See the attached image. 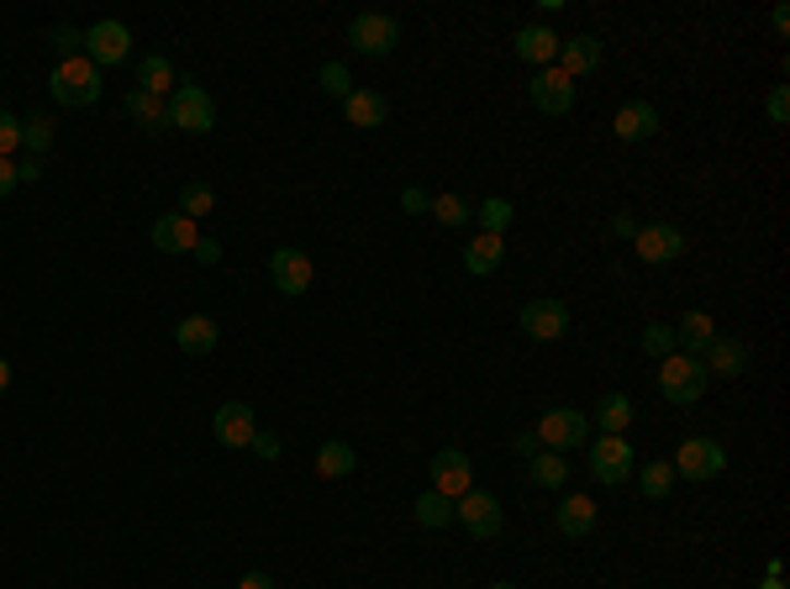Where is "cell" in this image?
<instances>
[{"label": "cell", "instance_id": "8fae6325", "mask_svg": "<svg viewBox=\"0 0 790 589\" xmlns=\"http://www.w3.org/2000/svg\"><path fill=\"white\" fill-rule=\"evenodd\" d=\"M517 322L532 342H559V337L570 332V305H564V300H527Z\"/></svg>", "mask_w": 790, "mask_h": 589}, {"label": "cell", "instance_id": "7c38bea8", "mask_svg": "<svg viewBox=\"0 0 790 589\" xmlns=\"http://www.w3.org/2000/svg\"><path fill=\"white\" fill-rule=\"evenodd\" d=\"M590 473H596L601 484H627V479H633V442L627 437L590 442Z\"/></svg>", "mask_w": 790, "mask_h": 589}, {"label": "cell", "instance_id": "e575fe53", "mask_svg": "<svg viewBox=\"0 0 790 589\" xmlns=\"http://www.w3.org/2000/svg\"><path fill=\"white\" fill-rule=\"evenodd\" d=\"M206 211H216V190H212V184H184V190H180V216L201 221Z\"/></svg>", "mask_w": 790, "mask_h": 589}, {"label": "cell", "instance_id": "ee69618b", "mask_svg": "<svg viewBox=\"0 0 790 589\" xmlns=\"http://www.w3.org/2000/svg\"><path fill=\"white\" fill-rule=\"evenodd\" d=\"M512 453H517V458H538V453H543V442L532 437V432H517V437H512Z\"/></svg>", "mask_w": 790, "mask_h": 589}, {"label": "cell", "instance_id": "f907efd6", "mask_svg": "<svg viewBox=\"0 0 790 589\" xmlns=\"http://www.w3.org/2000/svg\"><path fill=\"white\" fill-rule=\"evenodd\" d=\"M769 22H775V32L786 37V27H790V11H786V5H775V16H769Z\"/></svg>", "mask_w": 790, "mask_h": 589}, {"label": "cell", "instance_id": "603a6c76", "mask_svg": "<svg viewBox=\"0 0 790 589\" xmlns=\"http://www.w3.org/2000/svg\"><path fill=\"white\" fill-rule=\"evenodd\" d=\"M506 264V237H490L480 232L469 248H464V274H475V279H486V274H495V268Z\"/></svg>", "mask_w": 790, "mask_h": 589}, {"label": "cell", "instance_id": "8992f818", "mask_svg": "<svg viewBox=\"0 0 790 589\" xmlns=\"http://www.w3.org/2000/svg\"><path fill=\"white\" fill-rule=\"evenodd\" d=\"M348 48H354V53H369V59H391L395 48H400L395 16H380V11L354 16V22H348Z\"/></svg>", "mask_w": 790, "mask_h": 589}, {"label": "cell", "instance_id": "f5cc1de1", "mask_svg": "<svg viewBox=\"0 0 790 589\" xmlns=\"http://www.w3.org/2000/svg\"><path fill=\"white\" fill-rule=\"evenodd\" d=\"M764 589H786V585H780V579H764Z\"/></svg>", "mask_w": 790, "mask_h": 589}, {"label": "cell", "instance_id": "74e56055", "mask_svg": "<svg viewBox=\"0 0 790 589\" xmlns=\"http://www.w3.org/2000/svg\"><path fill=\"white\" fill-rule=\"evenodd\" d=\"M316 80H322V89H327L333 100H348V95H354V74H348V63H322Z\"/></svg>", "mask_w": 790, "mask_h": 589}, {"label": "cell", "instance_id": "7a4b0ae2", "mask_svg": "<svg viewBox=\"0 0 790 589\" xmlns=\"http://www.w3.org/2000/svg\"><path fill=\"white\" fill-rule=\"evenodd\" d=\"M706 369H701V358H685V353H669L665 369H659V395H665L669 406H696L701 395H706Z\"/></svg>", "mask_w": 790, "mask_h": 589}, {"label": "cell", "instance_id": "60d3db41", "mask_svg": "<svg viewBox=\"0 0 790 589\" xmlns=\"http://www.w3.org/2000/svg\"><path fill=\"white\" fill-rule=\"evenodd\" d=\"M764 117L775 121V127H786V121H790V89H786V85L769 89V100H764Z\"/></svg>", "mask_w": 790, "mask_h": 589}, {"label": "cell", "instance_id": "ac0fdd59", "mask_svg": "<svg viewBox=\"0 0 790 589\" xmlns=\"http://www.w3.org/2000/svg\"><path fill=\"white\" fill-rule=\"evenodd\" d=\"M195 242H201V227L190 216H180V211H169V216L153 221V248L158 253H195Z\"/></svg>", "mask_w": 790, "mask_h": 589}, {"label": "cell", "instance_id": "cb8c5ba5", "mask_svg": "<svg viewBox=\"0 0 790 589\" xmlns=\"http://www.w3.org/2000/svg\"><path fill=\"white\" fill-rule=\"evenodd\" d=\"M175 342H180V353L190 358H206L216 353V342H222V332H216L212 316H184L180 326H175Z\"/></svg>", "mask_w": 790, "mask_h": 589}, {"label": "cell", "instance_id": "2e32d148", "mask_svg": "<svg viewBox=\"0 0 790 589\" xmlns=\"http://www.w3.org/2000/svg\"><path fill=\"white\" fill-rule=\"evenodd\" d=\"M553 69H559V74H570V80H579V74H596V69H601V37H590V32L564 37V43H559V59H553Z\"/></svg>", "mask_w": 790, "mask_h": 589}, {"label": "cell", "instance_id": "4dcf8cb0", "mask_svg": "<svg viewBox=\"0 0 790 589\" xmlns=\"http://www.w3.org/2000/svg\"><path fill=\"white\" fill-rule=\"evenodd\" d=\"M638 490H643V501H665L669 490H674V464H669V458L643 464V469H638Z\"/></svg>", "mask_w": 790, "mask_h": 589}, {"label": "cell", "instance_id": "681fc988", "mask_svg": "<svg viewBox=\"0 0 790 589\" xmlns=\"http://www.w3.org/2000/svg\"><path fill=\"white\" fill-rule=\"evenodd\" d=\"M238 589H274V579H270V574H243V579H238Z\"/></svg>", "mask_w": 790, "mask_h": 589}, {"label": "cell", "instance_id": "5b68a950", "mask_svg": "<svg viewBox=\"0 0 790 589\" xmlns=\"http://www.w3.org/2000/svg\"><path fill=\"white\" fill-rule=\"evenodd\" d=\"M169 127H180L190 137H206L216 127V100L201 85H175V95H169Z\"/></svg>", "mask_w": 790, "mask_h": 589}, {"label": "cell", "instance_id": "3957f363", "mask_svg": "<svg viewBox=\"0 0 790 589\" xmlns=\"http://www.w3.org/2000/svg\"><path fill=\"white\" fill-rule=\"evenodd\" d=\"M669 464H674V479L706 484V479H717V473L728 469V453H722V442L717 437H685Z\"/></svg>", "mask_w": 790, "mask_h": 589}, {"label": "cell", "instance_id": "d6986e66", "mask_svg": "<svg viewBox=\"0 0 790 589\" xmlns=\"http://www.w3.org/2000/svg\"><path fill=\"white\" fill-rule=\"evenodd\" d=\"M559 32L543 27V22H532V27H517V37H512V48H517L522 63H538V69H548V63L559 59Z\"/></svg>", "mask_w": 790, "mask_h": 589}, {"label": "cell", "instance_id": "d590c367", "mask_svg": "<svg viewBox=\"0 0 790 589\" xmlns=\"http://www.w3.org/2000/svg\"><path fill=\"white\" fill-rule=\"evenodd\" d=\"M475 216H480V232L490 237H506V227H512V201H486V206H475Z\"/></svg>", "mask_w": 790, "mask_h": 589}, {"label": "cell", "instance_id": "5bb4252c", "mask_svg": "<svg viewBox=\"0 0 790 589\" xmlns=\"http://www.w3.org/2000/svg\"><path fill=\"white\" fill-rule=\"evenodd\" d=\"M633 248H638L643 264H669V259L685 253V232H680L674 221H648V227H638Z\"/></svg>", "mask_w": 790, "mask_h": 589}, {"label": "cell", "instance_id": "7bdbcfd3", "mask_svg": "<svg viewBox=\"0 0 790 589\" xmlns=\"http://www.w3.org/2000/svg\"><path fill=\"white\" fill-rule=\"evenodd\" d=\"M248 447H253V453H259V458H279V437H274V432H253V442H248Z\"/></svg>", "mask_w": 790, "mask_h": 589}, {"label": "cell", "instance_id": "db71d44e", "mask_svg": "<svg viewBox=\"0 0 790 589\" xmlns=\"http://www.w3.org/2000/svg\"><path fill=\"white\" fill-rule=\"evenodd\" d=\"M490 589H517V585H506V579H501V585H490Z\"/></svg>", "mask_w": 790, "mask_h": 589}, {"label": "cell", "instance_id": "7dc6e473", "mask_svg": "<svg viewBox=\"0 0 790 589\" xmlns=\"http://www.w3.org/2000/svg\"><path fill=\"white\" fill-rule=\"evenodd\" d=\"M11 190H16V164H11V158H0V201H5Z\"/></svg>", "mask_w": 790, "mask_h": 589}, {"label": "cell", "instance_id": "b9f144b4", "mask_svg": "<svg viewBox=\"0 0 790 589\" xmlns=\"http://www.w3.org/2000/svg\"><path fill=\"white\" fill-rule=\"evenodd\" d=\"M400 211H411V216H427V211H432V195H427L422 184H406V190H400Z\"/></svg>", "mask_w": 790, "mask_h": 589}, {"label": "cell", "instance_id": "816d5d0a", "mask_svg": "<svg viewBox=\"0 0 790 589\" xmlns=\"http://www.w3.org/2000/svg\"><path fill=\"white\" fill-rule=\"evenodd\" d=\"M5 389H11V363L0 358V395H5Z\"/></svg>", "mask_w": 790, "mask_h": 589}, {"label": "cell", "instance_id": "277c9868", "mask_svg": "<svg viewBox=\"0 0 790 589\" xmlns=\"http://www.w3.org/2000/svg\"><path fill=\"white\" fill-rule=\"evenodd\" d=\"M532 437L543 442L548 453H570V447H585V442H590V416L575 411V406L543 411V421L532 426Z\"/></svg>", "mask_w": 790, "mask_h": 589}, {"label": "cell", "instance_id": "4316f807", "mask_svg": "<svg viewBox=\"0 0 790 589\" xmlns=\"http://www.w3.org/2000/svg\"><path fill=\"white\" fill-rule=\"evenodd\" d=\"M559 531H564L570 542L596 531V505H590V495H570V501L559 505Z\"/></svg>", "mask_w": 790, "mask_h": 589}, {"label": "cell", "instance_id": "8d00e7d4", "mask_svg": "<svg viewBox=\"0 0 790 589\" xmlns=\"http://www.w3.org/2000/svg\"><path fill=\"white\" fill-rule=\"evenodd\" d=\"M643 353H654V358L680 353V342H674V326H665V322H648V326H643Z\"/></svg>", "mask_w": 790, "mask_h": 589}, {"label": "cell", "instance_id": "f6af8a7d", "mask_svg": "<svg viewBox=\"0 0 790 589\" xmlns=\"http://www.w3.org/2000/svg\"><path fill=\"white\" fill-rule=\"evenodd\" d=\"M611 232H617V237H627V242H633V237H638V221H633L627 211H617V216H611Z\"/></svg>", "mask_w": 790, "mask_h": 589}, {"label": "cell", "instance_id": "1f68e13d", "mask_svg": "<svg viewBox=\"0 0 790 589\" xmlns=\"http://www.w3.org/2000/svg\"><path fill=\"white\" fill-rule=\"evenodd\" d=\"M417 521L432 531L448 527V521H454V501H443L438 490H422V495H417Z\"/></svg>", "mask_w": 790, "mask_h": 589}, {"label": "cell", "instance_id": "30bf717a", "mask_svg": "<svg viewBox=\"0 0 790 589\" xmlns=\"http://www.w3.org/2000/svg\"><path fill=\"white\" fill-rule=\"evenodd\" d=\"M527 95H532V106H538L543 117H564V111L575 106V80L548 63V69H538V74L527 80Z\"/></svg>", "mask_w": 790, "mask_h": 589}, {"label": "cell", "instance_id": "f546056e", "mask_svg": "<svg viewBox=\"0 0 790 589\" xmlns=\"http://www.w3.org/2000/svg\"><path fill=\"white\" fill-rule=\"evenodd\" d=\"M527 479L538 484V490H559L564 479H570V464H564V453H538V458H527Z\"/></svg>", "mask_w": 790, "mask_h": 589}, {"label": "cell", "instance_id": "d4e9b609", "mask_svg": "<svg viewBox=\"0 0 790 589\" xmlns=\"http://www.w3.org/2000/svg\"><path fill=\"white\" fill-rule=\"evenodd\" d=\"M127 117L137 127H148V132H164L169 127V100H158L148 89H127Z\"/></svg>", "mask_w": 790, "mask_h": 589}, {"label": "cell", "instance_id": "bcb514c9", "mask_svg": "<svg viewBox=\"0 0 790 589\" xmlns=\"http://www.w3.org/2000/svg\"><path fill=\"white\" fill-rule=\"evenodd\" d=\"M195 259H201V264H216V259H222V242H216V237H201V242H195Z\"/></svg>", "mask_w": 790, "mask_h": 589}, {"label": "cell", "instance_id": "f1b7e54d", "mask_svg": "<svg viewBox=\"0 0 790 589\" xmlns=\"http://www.w3.org/2000/svg\"><path fill=\"white\" fill-rule=\"evenodd\" d=\"M354 469H359V453L348 442H322V453H316V473L322 479H348Z\"/></svg>", "mask_w": 790, "mask_h": 589}, {"label": "cell", "instance_id": "4fadbf2b", "mask_svg": "<svg viewBox=\"0 0 790 589\" xmlns=\"http://www.w3.org/2000/svg\"><path fill=\"white\" fill-rule=\"evenodd\" d=\"M311 253H301V248H274L270 253V279L279 294H306L311 290Z\"/></svg>", "mask_w": 790, "mask_h": 589}, {"label": "cell", "instance_id": "f35d334b", "mask_svg": "<svg viewBox=\"0 0 790 589\" xmlns=\"http://www.w3.org/2000/svg\"><path fill=\"white\" fill-rule=\"evenodd\" d=\"M48 43H53V53H59V59L85 53V32H74V27H53V32H48Z\"/></svg>", "mask_w": 790, "mask_h": 589}, {"label": "cell", "instance_id": "83f0119b", "mask_svg": "<svg viewBox=\"0 0 790 589\" xmlns=\"http://www.w3.org/2000/svg\"><path fill=\"white\" fill-rule=\"evenodd\" d=\"M169 85H175V63L164 59V53H143V59H137V89L169 100Z\"/></svg>", "mask_w": 790, "mask_h": 589}, {"label": "cell", "instance_id": "484cf974", "mask_svg": "<svg viewBox=\"0 0 790 589\" xmlns=\"http://www.w3.org/2000/svg\"><path fill=\"white\" fill-rule=\"evenodd\" d=\"M596 426H601L607 437H622V432L633 426V395H622V389L601 395V406H596Z\"/></svg>", "mask_w": 790, "mask_h": 589}, {"label": "cell", "instance_id": "44dd1931", "mask_svg": "<svg viewBox=\"0 0 790 589\" xmlns=\"http://www.w3.org/2000/svg\"><path fill=\"white\" fill-rule=\"evenodd\" d=\"M611 132H617L622 143H648V137L659 132V111H654L648 100H633V106H622V111H617Z\"/></svg>", "mask_w": 790, "mask_h": 589}, {"label": "cell", "instance_id": "d6a6232c", "mask_svg": "<svg viewBox=\"0 0 790 589\" xmlns=\"http://www.w3.org/2000/svg\"><path fill=\"white\" fill-rule=\"evenodd\" d=\"M22 147H27V158H43V153L53 147V121H48V117H27V121H22Z\"/></svg>", "mask_w": 790, "mask_h": 589}, {"label": "cell", "instance_id": "e0dca14e", "mask_svg": "<svg viewBox=\"0 0 790 589\" xmlns=\"http://www.w3.org/2000/svg\"><path fill=\"white\" fill-rule=\"evenodd\" d=\"M701 369H706V380H738V374L749 369V348H743L738 337H722V332H717V342L701 353Z\"/></svg>", "mask_w": 790, "mask_h": 589}, {"label": "cell", "instance_id": "52a82bcc", "mask_svg": "<svg viewBox=\"0 0 790 589\" xmlns=\"http://www.w3.org/2000/svg\"><path fill=\"white\" fill-rule=\"evenodd\" d=\"M454 521H464L475 542H490V537H501V501L490 490H469L454 501Z\"/></svg>", "mask_w": 790, "mask_h": 589}, {"label": "cell", "instance_id": "c3c4849f", "mask_svg": "<svg viewBox=\"0 0 790 589\" xmlns=\"http://www.w3.org/2000/svg\"><path fill=\"white\" fill-rule=\"evenodd\" d=\"M22 179H43V158H22V164H16V184H22Z\"/></svg>", "mask_w": 790, "mask_h": 589}, {"label": "cell", "instance_id": "7402d4cb", "mask_svg": "<svg viewBox=\"0 0 790 589\" xmlns=\"http://www.w3.org/2000/svg\"><path fill=\"white\" fill-rule=\"evenodd\" d=\"M674 342H680V353L685 358H701L711 342H717V322H711L706 311H685L680 326H674Z\"/></svg>", "mask_w": 790, "mask_h": 589}, {"label": "cell", "instance_id": "9a60e30c", "mask_svg": "<svg viewBox=\"0 0 790 589\" xmlns=\"http://www.w3.org/2000/svg\"><path fill=\"white\" fill-rule=\"evenodd\" d=\"M253 432H259V416H253V406H243V400L216 406L212 437L222 442V447H248V442H253Z\"/></svg>", "mask_w": 790, "mask_h": 589}, {"label": "cell", "instance_id": "6da1fadb", "mask_svg": "<svg viewBox=\"0 0 790 589\" xmlns=\"http://www.w3.org/2000/svg\"><path fill=\"white\" fill-rule=\"evenodd\" d=\"M100 69H95L85 53H74V59H59L53 63V74H48V95L59 100V106H95L100 100Z\"/></svg>", "mask_w": 790, "mask_h": 589}, {"label": "cell", "instance_id": "ab89813d", "mask_svg": "<svg viewBox=\"0 0 790 589\" xmlns=\"http://www.w3.org/2000/svg\"><path fill=\"white\" fill-rule=\"evenodd\" d=\"M16 147H22V121H16L11 111H5V106H0V158H11Z\"/></svg>", "mask_w": 790, "mask_h": 589}, {"label": "cell", "instance_id": "ffe728a7", "mask_svg": "<svg viewBox=\"0 0 790 589\" xmlns=\"http://www.w3.org/2000/svg\"><path fill=\"white\" fill-rule=\"evenodd\" d=\"M343 117H348V127H385V117H391V100L380 95V89H359L354 85V95L343 100Z\"/></svg>", "mask_w": 790, "mask_h": 589}, {"label": "cell", "instance_id": "836d02e7", "mask_svg": "<svg viewBox=\"0 0 790 589\" xmlns=\"http://www.w3.org/2000/svg\"><path fill=\"white\" fill-rule=\"evenodd\" d=\"M432 216H438L443 227H464V221H475V206H469L464 195H432Z\"/></svg>", "mask_w": 790, "mask_h": 589}, {"label": "cell", "instance_id": "ba28073f", "mask_svg": "<svg viewBox=\"0 0 790 589\" xmlns=\"http://www.w3.org/2000/svg\"><path fill=\"white\" fill-rule=\"evenodd\" d=\"M432 490L443 495V501H458V495H469L475 490V464L464 458V447H443V453H432Z\"/></svg>", "mask_w": 790, "mask_h": 589}, {"label": "cell", "instance_id": "9c48e42d", "mask_svg": "<svg viewBox=\"0 0 790 589\" xmlns=\"http://www.w3.org/2000/svg\"><path fill=\"white\" fill-rule=\"evenodd\" d=\"M127 53H132V32H127V22H95V27H85V59H91L95 69L127 63Z\"/></svg>", "mask_w": 790, "mask_h": 589}]
</instances>
